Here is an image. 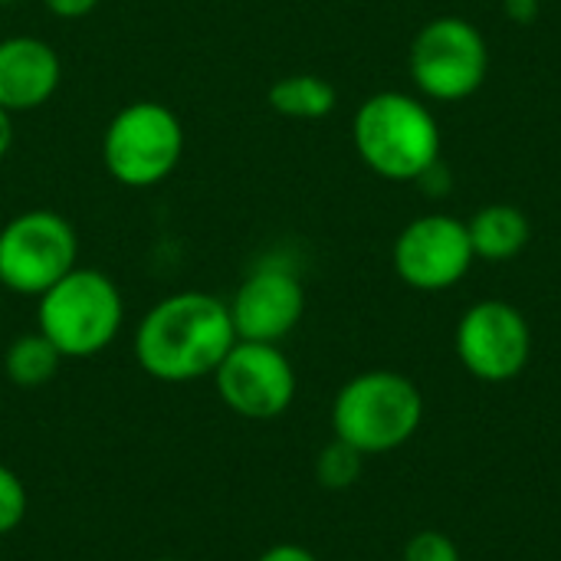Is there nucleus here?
Wrapping results in <instances>:
<instances>
[{
	"instance_id": "obj_20",
	"label": "nucleus",
	"mask_w": 561,
	"mask_h": 561,
	"mask_svg": "<svg viewBox=\"0 0 561 561\" xmlns=\"http://www.w3.org/2000/svg\"><path fill=\"white\" fill-rule=\"evenodd\" d=\"M256 561H319L309 549L302 546H293V542H279V546H270Z\"/></svg>"
},
{
	"instance_id": "obj_4",
	"label": "nucleus",
	"mask_w": 561,
	"mask_h": 561,
	"mask_svg": "<svg viewBox=\"0 0 561 561\" xmlns=\"http://www.w3.org/2000/svg\"><path fill=\"white\" fill-rule=\"evenodd\" d=\"M424 421L417 385L398 371H362L348 378L332 401V434L358 454H388L404 447Z\"/></svg>"
},
{
	"instance_id": "obj_24",
	"label": "nucleus",
	"mask_w": 561,
	"mask_h": 561,
	"mask_svg": "<svg viewBox=\"0 0 561 561\" xmlns=\"http://www.w3.org/2000/svg\"><path fill=\"white\" fill-rule=\"evenodd\" d=\"M154 561H181V559H154Z\"/></svg>"
},
{
	"instance_id": "obj_11",
	"label": "nucleus",
	"mask_w": 561,
	"mask_h": 561,
	"mask_svg": "<svg viewBox=\"0 0 561 561\" xmlns=\"http://www.w3.org/2000/svg\"><path fill=\"white\" fill-rule=\"evenodd\" d=\"M240 342L279 345L306 312V289L283 263H260L227 302Z\"/></svg>"
},
{
	"instance_id": "obj_23",
	"label": "nucleus",
	"mask_w": 561,
	"mask_h": 561,
	"mask_svg": "<svg viewBox=\"0 0 561 561\" xmlns=\"http://www.w3.org/2000/svg\"><path fill=\"white\" fill-rule=\"evenodd\" d=\"M7 3H13V0H0V7H7Z\"/></svg>"
},
{
	"instance_id": "obj_15",
	"label": "nucleus",
	"mask_w": 561,
	"mask_h": 561,
	"mask_svg": "<svg viewBox=\"0 0 561 561\" xmlns=\"http://www.w3.org/2000/svg\"><path fill=\"white\" fill-rule=\"evenodd\" d=\"M59 365H62V355L43 332L16 335L3 352V371L10 378V385H16L23 391H36V388L49 385L56 378Z\"/></svg>"
},
{
	"instance_id": "obj_6",
	"label": "nucleus",
	"mask_w": 561,
	"mask_h": 561,
	"mask_svg": "<svg viewBox=\"0 0 561 561\" xmlns=\"http://www.w3.org/2000/svg\"><path fill=\"white\" fill-rule=\"evenodd\" d=\"M76 266L79 237L62 214L36 207L0 227V289L39 299Z\"/></svg>"
},
{
	"instance_id": "obj_21",
	"label": "nucleus",
	"mask_w": 561,
	"mask_h": 561,
	"mask_svg": "<svg viewBox=\"0 0 561 561\" xmlns=\"http://www.w3.org/2000/svg\"><path fill=\"white\" fill-rule=\"evenodd\" d=\"M503 10L513 23H533L539 13V0H503Z\"/></svg>"
},
{
	"instance_id": "obj_3",
	"label": "nucleus",
	"mask_w": 561,
	"mask_h": 561,
	"mask_svg": "<svg viewBox=\"0 0 561 561\" xmlns=\"http://www.w3.org/2000/svg\"><path fill=\"white\" fill-rule=\"evenodd\" d=\"M125 322L122 289L92 266L69 270L36 299V332H43L62 358H95Z\"/></svg>"
},
{
	"instance_id": "obj_14",
	"label": "nucleus",
	"mask_w": 561,
	"mask_h": 561,
	"mask_svg": "<svg viewBox=\"0 0 561 561\" xmlns=\"http://www.w3.org/2000/svg\"><path fill=\"white\" fill-rule=\"evenodd\" d=\"M266 99H270V108L276 115L312 122V118H325L335 108V99L339 95H335V89H332L329 79L312 76V72H296V76L276 79L270 85Z\"/></svg>"
},
{
	"instance_id": "obj_10",
	"label": "nucleus",
	"mask_w": 561,
	"mask_h": 561,
	"mask_svg": "<svg viewBox=\"0 0 561 561\" xmlns=\"http://www.w3.org/2000/svg\"><path fill=\"white\" fill-rule=\"evenodd\" d=\"M473 256L467 224L447 214L417 217L394 240V273L421 293L457 286L470 273Z\"/></svg>"
},
{
	"instance_id": "obj_22",
	"label": "nucleus",
	"mask_w": 561,
	"mask_h": 561,
	"mask_svg": "<svg viewBox=\"0 0 561 561\" xmlns=\"http://www.w3.org/2000/svg\"><path fill=\"white\" fill-rule=\"evenodd\" d=\"M10 145H13V115L7 108H0V161L7 158Z\"/></svg>"
},
{
	"instance_id": "obj_5",
	"label": "nucleus",
	"mask_w": 561,
	"mask_h": 561,
	"mask_svg": "<svg viewBox=\"0 0 561 561\" xmlns=\"http://www.w3.org/2000/svg\"><path fill=\"white\" fill-rule=\"evenodd\" d=\"M184 158V125L164 102L138 99L122 105L102 135V164L122 187H154Z\"/></svg>"
},
{
	"instance_id": "obj_7",
	"label": "nucleus",
	"mask_w": 561,
	"mask_h": 561,
	"mask_svg": "<svg viewBox=\"0 0 561 561\" xmlns=\"http://www.w3.org/2000/svg\"><path fill=\"white\" fill-rule=\"evenodd\" d=\"M490 69L483 33L460 16H437L411 43V76L417 89L437 102L473 95Z\"/></svg>"
},
{
	"instance_id": "obj_13",
	"label": "nucleus",
	"mask_w": 561,
	"mask_h": 561,
	"mask_svg": "<svg viewBox=\"0 0 561 561\" xmlns=\"http://www.w3.org/2000/svg\"><path fill=\"white\" fill-rule=\"evenodd\" d=\"M467 230H470L473 253L490 263L513 260L529 243V217L513 204H490V207L477 210V217L467 224Z\"/></svg>"
},
{
	"instance_id": "obj_12",
	"label": "nucleus",
	"mask_w": 561,
	"mask_h": 561,
	"mask_svg": "<svg viewBox=\"0 0 561 561\" xmlns=\"http://www.w3.org/2000/svg\"><path fill=\"white\" fill-rule=\"evenodd\" d=\"M62 82L59 53L39 36L0 39V108L10 115L43 108Z\"/></svg>"
},
{
	"instance_id": "obj_19",
	"label": "nucleus",
	"mask_w": 561,
	"mask_h": 561,
	"mask_svg": "<svg viewBox=\"0 0 561 561\" xmlns=\"http://www.w3.org/2000/svg\"><path fill=\"white\" fill-rule=\"evenodd\" d=\"M102 0H43V7L53 13V16H62V20H79V16H89Z\"/></svg>"
},
{
	"instance_id": "obj_8",
	"label": "nucleus",
	"mask_w": 561,
	"mask_h": 561,
	"mask_svg": "<svg viewBox=\"0 0 561 561\" xmlns=\"http://www.w3.org/2000/svg\"><path fill=\"white\" fill-rule=\"evenodd\" d=\"M210 378L224 408L243 421H276L296 401V368L270 342L237 339Z\"/></svg>"
},
{
	"instance_id": "obj_17",
	"label": "nucleus",
	"mask_w": 561,
	"mask_h": 561,
	"mask_svg": "<svg viewBox=\"0 0 561 561\" xmlns=\"http://www.w3.org/2000/svg\"><path fill=\"white\" fill-rule=\"evenodd\" d=\"M26 510H30V496L23 480L0 463V536L13 533L26 519Z\"/></svg>"
},
{
	"instance_id": "obj_1",
	"label": "nucleus",
	"mask_w": 561,
	"mask_h": 561,
	"mask_svg": "<svg viewBox=\"0 0 561 561\" xmlns=\"http://www.w3.org/2000/svg\"><path fill=\"white\" fill-rule=\"evenodd\" d=\"M237 332L224 299L184 289L154 302L135 329L138 368L164 385L210 378L233 348Z\"/></svg>"
},
{
	"instance_id": "obj_9",
	"label": "nucleus",
	"mask_w": 561,
	"mask_h": 561,
	"mask_svg": "<svg viewBox=\"0 0 561 561\" xmlns=\"http://www.w3.org/2000/svg\"><path fill=\"white\" fill-rule=\"evenodd\" d=\"M533 352V332L526 316L503 302V299H486L477 302L463 312L457 325V355L463 368L490 385L513 381Z\"/></svg>"
},
{
	"instance_id": "obj_18",
	"label": "nucleus",
	"mask_w": 561,
	"mask_h": 561,
	"mask_svg": "<svg viewBox=\"0 0 561 561\" xmlns=\"http://www.w3.org/2000/svg\"><path fill=\"white\" fill-rule=\"evenodd\" d=\"M404 561H460V549L447 533L424 529L408 539L404 546Z\"/></svg>"
},
{
	"instance_id": "obj_16",
	"label": "nucleus",
	"mask_w": 561,
	"mask_h": 561,
	"mask_svg": "<svg viewBox=\"0 0 561 561\" xmlns=\"http://www.w3.org/2000/svg\"><path fill=\"white\" fill-rule=\"evenodd\" d=\"M362 457L355 447H348L345 440H332L329 447H322L319 460H316V480L319 486L332 490V493H342L348 486H355V480L362 477Z\"/></svg>"
},
{
	"instance_id": "obj_2",
	"label": "nucleus",
	"mask_w": 561,
	"mask_h": 561,
	"mask_svg": "<svg viewBox=\"0 0 561 561\" xmlns=\"http://www.w3.org/2000/svg\"><path fill=\"white\" fill-rule=\"evenodd\" d=\"M358 158L388 181H417L440 158V128L424 102L404 92L365 99L352 122Z\"/></svg>"
}]
</instances>
